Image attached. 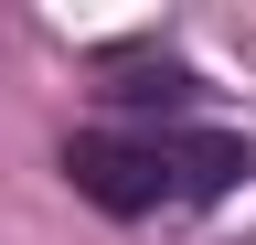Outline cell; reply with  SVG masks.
<instances>
[{"label":"cell","mask_w":256,"mask_h":245,"mask_svg":"<svg viewBox=\"0 0 256 245\" xmlns=\"http://www.w3.org/2000/svg\"><path fill=\"white\" fill-rule=\"evenodd\" d=\"M64 171H75V192L96 213H150V203H214V192H235L256 171V149L224 139V128H192V139H75Z\"/></svg>","instance_id":"6da1fadb"}]
</instances>
